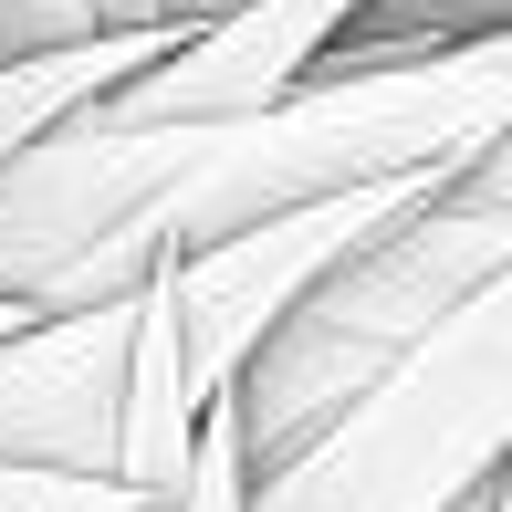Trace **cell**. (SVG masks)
Listing matches in <instances>:
<instances>
[{"instance_id":"obj_4","label":"cell","mask_w":512,"mask_h":512,"mask_svg":"<svg viewBox=\"0 0 512 512\" xmlns=\"http://www.w3.org/2000/svg\"><path fill=\"white\" fill-rule=\"evenodd\" d=\"M126 408H136V293L21 314L0 335V460L126 481Z\"/></svg>"},{"instance_id":"obj_7","label":"cell","mask_w":512,"mask_h":512,"mask_svg":"<svg viewBox=\"0 0 512 512\" xmlns=\"http://www.w3.org/2000/svg\"><path fill=\"white\" fill-rule=\"evenodd\" d=\"M481 32H512V0H366L356 32L335 42V63H408V53L481 42Z\"/></svg>"},{"instance_id":"obj_10","label":"cell","mask_w":512,"mask_h":512,"mask_svg":"<svg viewBox=\"0 0 512 512\" xmlns=\"http://www.w3.org/2000/svg\"><path fill=\"white\" fill-rule=\"evenodd\" d=\"M95 32H105L95 0H0V63L63 53V42H95Z\"/></svg>"},{"instance_id":"obj_9","label":"cell","mask_w":512,"mask_h":512,"mask_svg":"<svg viewBox=\"0 0 512 512\" xmlns=\"http://www.w3.org/2000/svg\"><path fill=\"white\" fill-rule=\"evenodd\" d=\"M189 512H251V450H241V418H230V398L209 408V429H199V460H189Z\"/></svg>"},{"instance_id":"obj_2","label":"cell","mask_w":512,"mask_h":512,"mask_svg":"<svg viewBox=\"0 0 512 512\" xmlns=\"http://www.w3.org/2000/svg\"><path fill=\"white\" fill-rule=\"evenodd\" d=\"M502 272H512V136L460 157L418 209H398L377 241H356L262 335V356L230 377V418H241L251 471L293 460L324 418H345L429 324H450Z\"/></svg>"},{"instance_id":"obj_11","label":"cell","mask_w":512,"mask_h":512,"mask_svg":"<svg viewBox=\"0 0 512 512\" xmlns=\"http://www.w3.org/2000/svg\"><path fill=\"white\" fill-rule=\"evenodd\" d=\"M220 11H241V0H157V21H178V32H199V21H220Z\"/></svg>"},{"instance_id":"obj_13","label":"cell","mask_w":512,"mask_h":512,"mask_svg":"<svg viewBox=\"0 0 512 512\" xmlns=\"http://www.w3.org/2000/svg\"><path fill=\"white\" fill-rule=\"evenodd\" d=\"M147 512H189V492H168V502H147Z\"/></svg>"},{"instance_id":"obj_6","label":"cell","mask_w":512,"mask_h":512,"mask_svg":"<svg viewBox=\"0 0 512 512\" xmlns=\"http://www.w3.org/2000/svg\"><path fill=\"white\" fill-rule=\"evenodd\" d=\"M168 42H178V32L157 21V32H95V42H63V53H21V63H0V168H11L21 147H42L53 126L95 115L115 84L147 74Z\"/></svg>"},{"instance_id":"obj_3","label":"cell","mask_w":512,"mask_h":512,"mask_svg":"<svg viewBox=\"0 0 512 512\" xmlns=\"http://www.w3.org/2000/svg\"><path fill=\"white\" fill-rule=\"evenodd\" d=\"M512 471V272L408 345L293 460L251 471V512H481Z\"/></svg>"},{"instance_id":"obj_12","label":"cell","mask_w":512,"mask_h":512,"mask_svg":"<svg viewBox=\"0 0 512 512\" xmlns=\"http://www.w3.org/2000/svg\"><path fill=\"white\" fill-rule=\"evenodd\" d=\"M492 512H512V471H502V481H492Z\"/></svg>"},{"instance_id":"obj_5","label":"cell","mask_w":512,"mask_h":512,"mask_svg":"<svg viewBox=\"0 0 512 512\" xmlns=\"http://www.w3.org/2000/svg\"><path fill=\"white\" fill-rule=\"evenodd\" d=\"M366 0H241V11L178 32L147 74H126L95 105V126H189V115H251L283 105L304 74L335 63V42L356 32Z\"/></svg>"},{"instance_id":"obj_8","label":"cell","mask_w":512,"mask_h":512,"mask_svg":"<svg viewBox=\"0 0 512 512\" xmlns=\"http://www.w3.org/2000/svg\"><path fill=\"white\" fill-rule=\"evenodd\" d=\"M168 492L136 481H95V471H42V460H0V512H147Z\"/></svg>"},{"instance_id":"obj_14","label":"cell","mask_w":512,"mask_h":512,"mask_svg":"<svg viewBox=\"0 0 512 512\" xmlns=\"http://www.w3.org/2000/svg\"><path fill=\"white\" fill-rule=\"evenodd\" d=\"M11 324H21V304H0V335H11Z\"/></svg>"},{"instance_id":"obj_1","label":"cell","mask_w":512,"mask_h":512,"mask_svg":"<svg viewBox=\"0 0 512 512\" xmlns=\"http://www.w3.org/2000/svg\"><path fill=\"white\" fill-rule=\"evenodd\" d=\"M512 136V32L408 63H324L283 105L189 126H53L0 168V304L63 314L136 293L168 251L262 230L283 209L377 189Z\"/></svg>"}]
</instances>
